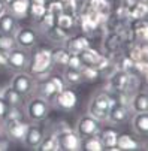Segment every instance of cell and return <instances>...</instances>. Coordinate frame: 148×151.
Segmentation results:
<instances>
[{
  "instance_id": "obj_1",
  "label": "cell",
  "mask_w": 148,
  "mask_h": 151,
  "mask_svg": "<svg viewBox=\"0 0 148 151\" xmlns=\"http://www.w3.org/2000/svg\"><path fill=\"white\" fill-rule=\"evenodd\" d=\"M114 103H115V99L109 91L99 90L94 93V96L91 97L88 103V114L94 117L97 121L105 123V121H108V114Z\"/></svg>"
},
{
  "instance_id": "obj_2",
  "label": "cell",
  "mask_w": 148,
  "mask_h": 151,
  "mask_svg": "<svg viewBox=\"0 0 148 151\" xmlns=\"http://www.w3.org/2000/svg\"><path fill=\"white\" fill-rule=\"evenodd\" d=\"M54 64H52V58H51V48L47 47H40L36 48L33 55H30V75H39V73H45L52 70Z\"/></svg>"
},
{
  "instance_id": "obj_3",
  "label": "cell",
  "mask_w": 148,
  "mask_h": 151,
  "mask_svg": "<svg viewBox=\"0 0 148 151\" xmlns=\"http://www.w3.org/2000/svg\"><path fill=\"white\" fill-rule=\"evenodd\" d=\"M50 111H51L50 102L39 96H33L32 99H29L24 108V114L32 123L44 121L50 115Z\"/></svg>"
},
{
  "instance_id": "obj_4",
  "label": "cell",
  "mask_w": 148,
  "mask_h": 151,
  "mask_svg": "<svg viewBox=\"0 0 148 151\" xmlns=\"http://www.w3.org/2000/svg\"><path fill=\"white\" fill-rule=\"evenodd\" d=\"M30 64V54L27 50L15 47L8 52V61H6V68L11 69L12 72H23L29 69Z\"/></svg>"
},
{
  "instance_id": "obj_5",
  "label": "cell",
  "mask_w": 148,
  "mask_h": 151,
  "mask_svg": "<svg viewBox=\"0 0 148 151\" xmlns=\"http://www.w3.org/2000/svg\"><path fill=\"white\" fill-rule=\"evenodd\" d=\"M15 44L19 48L30 50L34 48L39 42V32L33 27H18L14 33Z\"/></svg>"
},
{
  "instance_id": "obj_6",
  "label": "cell",
  "mask_w": 148,
  "mask_h": 151,
  "mask_svg": "<svg viewBox=\"0 0 148 151\" xmlns=\"http://www.w3.org/2000/svg\"><path fill=\"white\" fill-rule=\"evenodd\" d=\"M11 87L17 90L21 96H30L34 91V78L27 73L26 70L23 72H15L12 81H11Z\"/></svg>"
},
{
  "instance_id": "obj_7",
  "label": "cell",
  "mask_w": 148,
  "mask_h": 151,
  "mask_svg": "<svg viewBox=\"0 0 148 151\" xmlns=\"http://www.w3.org/2000/svg\"><path fill=\"white\" fill-rule=\"evenodd\" d=\"M99 130H100V121H97L90 114H85V115L79 117V120L76 121L75 132L79 135L81 139L93 136V135H97Z\"/></svg>"
},
{
  "instance_id": "obj_8",
  "label": "cell",
  "mask_w": 148,
  "mask_h": 151,
  "mask_svg": "<svg viewBox=\"0 0 148 151\" xmlns=\"http://www.w3.org/2000/svg\"><path fill=\"white\" fill-rule=\"evenodd\" d=\"M63 45H65V48L70 54H79L84 50H87L88 47H91V40H90V37L87 35H84V33H81V35H70Z\"/></svg>"
},
{
  "instance_id": "obj_9",
  "label": "cell",
  "mask_w": 148,
  "mask_h": 151,
  "mask_svg": "<svg viewBox=\"0 0 148 151\" xmlns=\"http://www.w3.org/2000/svg\"><path fill=\"white\" fill-rule=\"evenodd\" d=\"M54 103L61 111H72L73 108L76 106V103H78V96H76V93L73 90L66 87L65 90H61L60 93L55 94Z\"/></svg>"
},
{
  "instance_id": "obj_10",
  "label": "cell",
  "mask_w": 148,
  "mask_h": 151,
  "mask_svg": "<svg viewBox=\"0 0 148 151\" xmlns=\"http://www.w3.org/2000/svg\"><path fill=\"white\" fill-rule=\"evenodd\" d=\"M45 136V132H44V127L39 126V124H29V129L23 138V142L27 148H32V150H37L39 144L42 142Z\"/></svg>"
},
{
  "instance_id": "obj_11",
  "label": "cell",
  "mask_w": 148,
  "mask_h": 151,
  "mask_svg": "<svg viewBox=\"0 0 148 151\" xmlns=\"http://www.w3.org/2000/svg\"><path fill=\"white\" fill-rule=\"evenodd\" d=\"M132 115V111L129 106L126 105H120V103H114L109 109V114H108V121L112 123L114 126H121L124 123H127V120L130 118Z\"/></svg>"
},
{
  "instance_id": "obj_12",
  "label": "cell",
  "mask_w": 148,
  "mask_h": 151,
  "mask_svg": "<svg viewBox=\"0 0 148 151\" xmlns=\"http://www.w3.org/2000/svg\"><path fill=\"white\" fill-rule=\"evenodd\" d=\"M58 136V142H60V150H66V151H78L81 150L82 145V139L79 138V135L73 130L60 133Z\"/></svg>"
},
{
  "instance_id": "obj_13",
  "label": "cell",
  "mask_w": 148,
  "mask_h": 151,
  "mask_svg": "<svg viewBox=\"0 0 148 151\" xmlns=\"http://www.w3.org/2000/svg\"><path fill=\"white\" fill-rule=\"evenodd\" d=\"M2 126H3V132L12 141H23V138H24V135L27 132V129H29V123H26L24 120L8 123V124H2Z\"/></svg>"
},
{
  "instance_id": "obj_14",
  "label": "cell",
  "mask_w": 148,
  "mask_h": 151,
  "mask_svg": "<svg viewBox=\"0 0 148 151\" xmlns=\"http://www.w3.org/2000/svg\"><path fill=\"white\" fill-rule=\"evenodd\" d=\"M123 37L118 32L112 30V32H108L106 36H105V40H103V51L106 52V55H114V54H118L120 50H121V45H123Z\"/></svg>"
},
{
  "instance_id": "obj_15",
  "label": "cell",
  "mask_w": 148,
  "mask_h": 151,
  "mask_svg": "<svg viewBox=\"0 0 148 151\" xmlns=\"http://www.w3.org/2000/svg\"><path fill=\"white\" fill-rule=\"evenodd\" d=\"M33 93H34L36 96L42 97V99L48 100L50 103L54 102V97H55V94H57L52 82L50 81V76H48L47 79H42V81H34V91H33Z\"/></svg>"
},
{
  "instance_id": "obj_16",
  "label": "cell",
  "mask_w": 148,
  "mask_h": 151,
  "mask_svg": "<svg viewBox=\"0 0 148 151\" xmlns=\"http://www.w3.org/2000/svg\"><path fill=\"white\" fill-rule=\"evenodd\" d=\"M84 6L100 14L105 18H109L112 15V0H84Z\"/></svg>"
},
{
  "instance_id": "obj_17",
  "label": "cell",
  "mask_w": 148,
  "mask_h": 151,
  "mask_svg": "<svg viewBox=\"0 0 148 151\" xmlns=\"http://www.w3.org/2000/svg\"><path fill=\"white\" fill-rule=\"evenodd\" d=\"M118 132L115 130V127H100V130L97 132V136L103 145V148L108 150H118L117 145V138H118Z\"/></svg>"
},
{
  "instance_id": "obj_18",
  "label": "cell",
  "mask_w": 148,
  "mask_h": 151,
  "mask_svg": "<svg viewBox=\"0 0 148 151\" xmlns=\"http://www.w3.org/2000/svg\"><path fill=\"white\" fill-rule=\"evenodd\" d=\"M130 111L133 112H148V94L147 90H138L132 94L130 103H129Z\"/></svg>"
},
{
  "instance_id": "obj_19",
  "label": "cell",
  "mask_w": 148,
  "mask_h": 151,
  "mask_svg": "<svg viewBox=\"0 0 148 151\" xmlns=\"http://www.w3.org/2000/svg\"><path fill=\"white\" fill-rule=\"evenodd\" d=\"M132 130L135 135L145 138L148 135V114L147 112H135L132 115Z\"/></svg>"
},
{
  "instance_id": "obj_20",
  "label": "cell",
  "mask_w": 148,
  "mask_h": 151,
  "mask_svg": "<svg viewBox=\"0 0 148 151\" xmlns=\"http://www.w3.org/2000/svg\"><path fill=\"white\" fill-rule=\"evenodd\" d=\"M29 8H30V0H12L8 5V11L17 19L27 18L29 17Z\"/></svg>"
},
{
  "instance_id": "obj_21",
  "label": "cell",
  "mask_w": 148,
  "mask_h": 151,
  "mask_svg": "<svg viewBox=\"0 0 148 151\" xmlns=\"http://www.w3.org/2000/svg\"><path fill=\"white\" fill-rule=\"evenodd\" d=\"M17 29H18V19L9 11L0 15V33L2 35H14Z\"/></svg>"
},
{
  "instance_id": "obj_22",
  "label": "cell",
  "mask_w": 148,
  "mask_h": 151,
  "mask_svg": "<svg viewBox=\"0 0 148 151\" xmlns=\"http://www.w3.org/2000/svg\"><path fill=\"white\" fill-rule=\"evenodd\" d=\"M2 99L5 100V103L8 106H19V108H23V105H24V96H21L17 90H14L11 87V85L9 87H3Z\"/></svg>"
},
{
  "instance_id": "obj_23",
  "label": "cell",
  "mask_w": 148,
  "mask_h": 151,
  "mask_svg": "<svg viewBox=\"0 0 148 151\" xmlns=\"http://www.w3.org/2000/svg\"><path fill=\"white\" fill-rule=\"evenodd\" d=\"M55 26L60 27L61 30L68 32L69 35H72V32L76 29V17H73L70 14H66V12H61L55 18Z\"/></svg>"
},
{
  "instance_id": "obj_24",
  "label": "cell",
  "mask_w": 148,
  "mask_h": 151,
  "mask_svg": "<svg viewBox=\"0 0 148 151\" xmlns=\"http://www.w3.org/2000/svg\"><path fill=\"white\" fill-rule=\"evenodd\" d=\"M118 150H123V151H135V150H139L141 148V144L138 139H135L132 135H127V133H121L118 135L117 138V145H115Z\"/></svg>"
},
{
  "instance_id": "obj_25",
  "label": "cell",
  "mask_w": 148,
  "mask_h": 151,
  "mask_svg": "<svg viewBox=\"0 0 148 151\" xmlns=\"http://www.w3.org/2000/svg\"><path fill=\"white\" fill-rule=\"evenodd\" d=\"M147 14H148V2H139L133 6H130L127 9V18L129 21H133V19H147Z\"/></svg>"
},
{
  "instance_id": "obj_26",
  "label": "cell",
  "mask_w": 148,
  "mask_h": 151,
  "mask_svg": "<svg viewBox=\"0 0 148 151\" xmlns=\"http://www.w3.org/2000/svg\"><path fill=\"white\" fill-rule=\"evenodd\" d=\"M70 52L65 48V45H58L55 48H51V58L54 66H66L68 58Z\"/></svg>"
},
{
  "instance_id": "obj_27",
  "label": "cell",
  "mask_w": 148,
  "mask_h": 151,
  "mask_svg": "<svg viewBox=\"0 0 148 151\" xmlns=\"http://www.w3.org/2000/svg\"><path fill=\"white\" fill-rule=\"evenodd\" d=\"M82 64H85V66H96V63L99 61V58L102 57V52L93 47H88L87 50H84L82 52L78 54Z\"/></svg>"
},
{
  "instance_id": "obj_28",
  "label": "cell",
  "mask_w": 148,
  "mask_h": 151,
  "mask_svg": "<svg viewBox=\"0 0 148 151\" xmlns=\"http://www.w3.org/2000/svg\"><path fill=\"white\" fill-rule=\"evenodd\" d=\"M24 117H26V114L23 111V108H19V106H8V109H6L3 118L0 120V123H2V124H8V123L24 120Z\"/></svg>"
},
{
  "instance_id": "obj_29",
  "label": "cell",
  "mask_w": 148,
  "mask_h": 151,
  "mask_svg": "<svg viewBox=\"0 0 148 151\" xmlns=\"http://www.w3.org/2000/svg\"><path fill=\"white\" fill-rule=\"evenodd\" d=\"M37 150H40V151H57V150H60V142H58L57 133L52 132L48 136L45 135L44 139H42V142L39 144Z\"/></svg>"
},
{
  "instance_id": "obj_30",
  "label": "cell",
  "mask_w": 148,
  "mask_h": 151,
  "mask_svg": "<svg viewBox=\"0 0 148 151\" xmlns=\"http://www.w3.org/2000/svg\"><path fill=\"white\" fill-rule=\"evenodd\" d=\"M47 12V3L39 2V0H30V8H29V15L36 21L44 17V14Z\"/></svg>"
},
{
  "instance_id": "obj_31",
  "label": "cell",
  "mask_w": 148,
  "mask_h": 151,
  "mask_svg": "<svg viewBox=\"0 0 148 151\" xmlns=\"http://www.w3.org/2000/svg\"><path fill=\"white\" fill-rule=\"evenodd\" d=\"M45 35H47V37H48V39H51L52 42H55L57 45H60V44L63 45V44L66 42V39L70 36L68 32L61 30V29H60V27H57V26H54L52 29H50Z\"/></svg>"
},
{
  "instance_id": "obj_32",
  "label": "cell",
  "mask_w": 148,
  "mask_h": 151,
  "mask_svg": "<svg viewBox=\"0 0 148 151\" xmlns=\"http://www.w3.org/2000/svg\"><path fill=\"white\" fill-rule=\"evenodd\" d=\"M63 79H65L66 85H79L81 82H84L81 70L70 69V68L65 69V72H63Z\"/></svg>"
},
{
  "instance_id": "obj_33",
  "label": "cell",
  "mask_w": 148,
  "mask_h": 151,
  "mask_svg": "<svg viewBox=\"0 0 148 151\" xmlns=\"http://www.w3.org/2000/svg\"><path fill=\"white\" fill-rule=\"evenodd\" d=\"M81 148H84L85 151H102V150H105L97 135H93V136H88V138H84V142H82Z\"/></svg>"
},
{
  "instance_id": "obj_34",
  "label": "cell",
  "mask_w": 148,
  "mask_h": 151,
  "mask_svg": "<svg viewBox=\"0 0 148 151\" xmlns=\"http://www.w3.org/2000/svg\"><path fill=\"white\" fill-rule=\"evenodd\" d=\"M55 15H52L51 12H45L44 14V17H42L39 21H37V26H39V29H40V32H44V33H47L50 29H52L54 26H55Z\"/></svg>"
},
{
  "instance_id": "obj_35",
  "label": "cell",
  "mask_w": 148,
  "mask_h": 151,
  "mask_svg": "<svg viewBox=\"0 0 148 151\" xmlns=\"http://www.w3.org/2000/svg\"><path fill=\"white\" fill-rule=\"evenodd\" d=\"M61 3H63V11H65L66 14H70V15L76 17L78 12L82 8L84 0H61Z\"/></svg>"
},
{
  "instance_id": "obj_36",
  "label": "cell",
  "mask_w": 148,
  "mask_h": 151,
  "mask_svg": "<svg viewBox=\"0 0 148 151\" xmlns=\"http://www.w3.org/2000/svg\"><path fill=\"white\" fill-rule=\"evenodd\" d=\"M79 70H81L82 79L87 81V82H94V81H97L100 78V72L94 66H85V64H84Z\"/></svg>"
},
{
  "instance_id": "obj_37",
  "label": "cell",
  "mask_w": 148,
  "mask_h": 151,
  "mask_svg": "<svg viewBox=\"0 0 148 151\" xmlns=\"http://www.w3.org/2000/svg\"><path fill=\"white\" fill-rule=\"evenodd\" d=\"M15 47H17V44H15L14 35H2V36H0V48H2V50L9 52Z\"/></svg>"
},
{
  "instance_id": "obj_38",
  "label": "cell",
  "mask_w": 148,
  "mask_h": 151,
  "mask_svg": "<svg viewBox=\"0 0 148 151\" xmlns=\"http://www.w3.org/2000/svg\"><path fill=\"white\" fill-rule=\"evenodd\" d=\"M50 81L52 82V85H54V88H55L57 93H60L61 90H65V88L68 87L66 82H65V79H63V75H58V73H52V72H51Z\"/></svg>"
},
{
  "instance_id": "obj_39",
  "label": "cell",
  "mask_w": 148,
  "mask_h": 151,
  "mask_svg": "<svg viewBox=\"0 0 148 151\" xmlns=\"http://www.w3.org/2000/svg\"><path fill=\"white\" fill-rule=\"evenodd\" d=\"M47 11L51 12L52 15H60L61 12H65L63 11V3H61V0H50V2L47 3Z\"/></svg>"
},
{
  "instance_id": "obj_40",
  "label": "cell",
  "mask_w": 148,
  "mask_h": 151,
  "mask_svg": "<svg viewBox=\"0 0 148 151\" xmlns=\"http://www.w3.org/2000/svg\"><path fill=\"white\" fill-rule=\"evenodd\" d=\"M82 66H84V64H82V61H81V58H79L78 54H70V55H69L68 63H66V68H70V69H76V70H79Z\"/></svg>"
},
{
  "instance_id": "obj_41",
  "label": "cell",
  "mask_w": 148,
  "mask_h": 151,
  "mask_svg": "<svg viewBox=\"0 0 148 151\" xmlns=\"http://www.w3.org/2000/svg\"><path fill=\"white\" fill-rule=\"evenodd\" d=\"M147 69H148L147 60H139V61H135V64H133V72L142 78L147 76Z\"/></svg>"
},
{
  "instance_id": "obj_42",
  "label": "cell",
  "mask_w": 148,
  "mask_h": 151,
  "mask_svg": "<svg viewBox=\"0 0 148 151\" xmlns=\"http://www.w3.org/2000/svg\"><path fill=\"white\" fill-rule=\"evenodd\" d=\"M11 147V139L8 138L6 133H0V151H6Z\"/></svg>"
},
{
  "instance_id": "obj_43",
  "label": "cell",
  "mask_w": 148,
  "mask_h": 151,
  "mask_svg": "<svg viewBox=\"0 0 148 151\" xmlns=\"http://www.w3.org/2000/svg\"><path fill=\"white\" fill-rule=\"evenodd\" d=\"M6 61H8V51L0 48V69L6 68Z\"/></svg>"
},
{
  "instance_id": "obj_44",
  "label": "cell",
  "mask_w": 148,
  "mask_h": 151,
  "mask_svg": "<svg viewBox=\"0 0 148 151\" xmlns=\"http://www.w3.org/2000/svg\"><path fill=\"white\" fill-rule=\"evenodd\" d=\"M6 109H8V105L5 103V100H3L2 97H0V120L3 118V115H5Z\"/></svg>"
},
{
  "instance_id": "obj_45",
  "label": "cell",
  "mask_w": 148,
  "mask_h": 151,
  "mask_svg": "<svg viewBox=\"0 0 148 151\" xmlns=\"http://www.w3.org/2000/svg\"><path fill=\"white\" fill-rule=\"evenodd\" d=\"M139 2V0H121L120 2V5H123V6H126V8H130V6H133V5H136Z\"/></svg>"
},
{
  "instance_id": "obj_46",
  "label": "cell",
  "mask_w": 148,
  "mask_h": 151,
  "mask_svg": "<svg viewBox=\"0 0 148 151\" xmlns=\"http://www.w3.org/2000/svg\"><path fill=\"white\" fill-rule=\"evenodd\" d=\"M8 11V5L3 2V0H0V15H2L3 12H6Z\"/></svg>"
},
{
  "instance_id": "obj_47",
  "label": "cell",
  "mask_w": 148,
  "mask_h": 151,
  "mask_svg": "<svg viewBox=\"0 0 148 151\" xmlns=\"http://www.w3.org/2000/svg\"><path fill=\"white\" fill-rule=\"evenodd\" d=\"M2 93H3V85H0V97H2Z\"/></svg>"
},
{
  "instance_id": "obj_48",
  "label": "cell",
  "mask_w": 148,
  "mask_h": 151,
  "mask_svg": "<svg viewBox=\"0 0 148 151\" xmlns=\"http://www.w3.org/2000/svg\"><path fill=\"white\" fill-rule=\"evenodd\" d=\"M3 2H5V3H6V5H9V3H11V2H12V0H3Z\"/></svg>"
},
{
  "instance_id": "obj_49",
  "label": "cell",
  "mask_w": 148,
  "mask_h": 151,
  "mask_svg": "<svg viewBox=\"0 0 148 151\" xmlns=\"http://www.w3.org/2000/svg\"><path fill=\"white\" fill-rule=\"evenodd\" d=\"M3 132V126H2V123H0V133Z\"/></svg>"
},
{
  "instance_id": "obj_50",
  "label": "cell",
  "mask_w": 148,
  "mask_h": 151,
  "mask_svg": "<svg viewBox=\"0 0 148 151\" xmlns=\"http://www.w3.org/2000/svg\"><path fill=\"white\" fill-rule=\"evenodd\" d=\"M39 2H44V3H48V2H50V0H39Z\"/></svg>"
},
{
  "instance_id": "obj_51",
  "label": "cell",
  "mask_w": 148,
  "mask_h": 151,
  "mask_svg": "<svg viewBox=\"0 0 148 151\" xmlns=\"http://www.w3.org/2000/svg\"><path fill=\"white\" fill-rule=\"evenodd\" d=\"M0 36H2V33H0Z\"/></svg>"
}]
</instances>
